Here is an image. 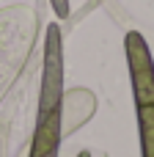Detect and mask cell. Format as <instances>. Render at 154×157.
I'll return each instance as SVG.
<instances>
[{
  "label": "cell",
  "mask_w": 154,
  "mask_h": 157,
  "mask_svg": "<svg viewBox=\"0 0 154 157\" xmlns=\"http://www.w3.org/2000/svg\"><path fill=\"white\" fill-rule=\"evenodd\" d=\"M61 102H63V44H61L58 25H50L47 28V41H44L39 113L41 110H61Z\"/></svg>",
  "instance_id": "6da1fadb"
},
{
  "label": "cell",
  "mask_w": 154,
  "mask_h": 157,
  "mask_svg": "<svg viewBox=\"0 0 154 157\" xmlns=\"http://www.w3.org/2000/svg\"><path fill=\"white\" fill-rule=\"evenodd\" d=\"M124 50H127V66H130L135 105L138 108L154 105V61H152L146 39L138 30H130L124 36Z\"/></svg>",
  "instance_id": "7a4b0ae2"
},
{
  "label": "cell",
  "mask_w": 154,
  "mask_h": 157,
  "mask_svg": "<svg viewBox=\"0 0 154 157\" xmlns=\"http://www.w3.org/2000/svg\"><path fill=\"white\" fill-rule=\"evenodd\" d=\"M58 144H61V110H41L36 119V130H33L30 157L55 155Z\"/></svg>",
  "instance_id": "3957f363"
},
{
  "label": "cell",
  "mask_w": 154,
  "mask_h": 157,
  "mask_svg": "<svg viewBox=\"0 0 154 157\" xmlns=\"http://www.w3.org/2000/svg\"><path fill=\"white\" fill-rule=\"evenodd\" d=\"M138 127H141L143 157H154V105H141L138 108Z\"/></svg>",
  "instance_id": "277c9868"
},
{
  "label": "cell",
  "mask_w": 154,
  "mask_h": 157,
  "mask_svg": "<svg viewBox=\"0 0 154 157\" xmlns=\"http://www.w3.org/2000/svg\"><path fill=\"white\" fill-rule=\"evenodd\" d=\"M52 3V8H55V14L63 19V17H69V0H50Z\"/></svg>",
  "instance_id": "5b68a950"
},
{
  "label": "cell",
  "mask_w": 154,
  "mask_h": 157,
  "mask_svg": "<svg viewBox=\"0 0 154 157\" xmlns=\"http://www.w3.org/2000/svg\"><path fill=\"white\" fill-rule=\"evenodd\" d=\"M77 157H88V152H80V155H77Z\"/></svg>",
  "instance_id": "8992f818"
},
{
  "label": "cell",
  "mask_w": 154,
  "mask_h": 157,
  "mask_svg": "<svg viewBox=\"0 0 154 157\" xmlns=\"http://www.w3.org/2000/svg\"><path fill=\"white\" fill-rule=\"evenodd\" d=\"M44 157H58V152H55V155H44Z\"/></svg>",
  "instance_id": "52a82bcc"
}]
</instances>
